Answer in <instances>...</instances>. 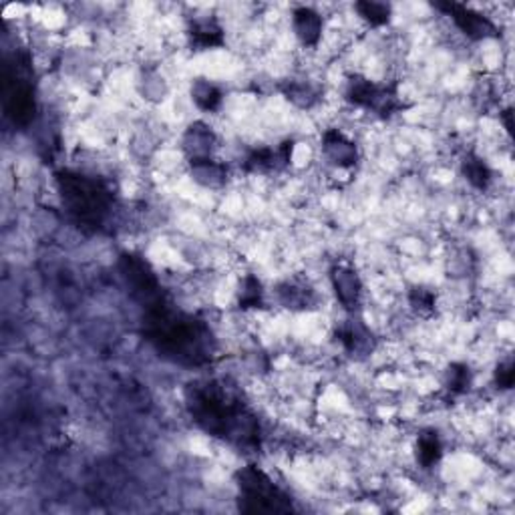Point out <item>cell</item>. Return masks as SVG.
<instances>
[{
	"mask_svg": "<svg viewBox=\"0 0 515 515\" xmlns=\"http://www.w3.org/2000/svg\"><path fill=\"white\" fill-rule=\"evenodd\" d=\"M280 300L288 308H308V306L314 302V292L304 284H296V282H286L282 284L280 290Z\"/></svg>",
	"mask_w": 515,
	"mask_h": 515,
	"instance_id": "ffe728a7",
	"label": "cell"
},
{
	"mask_svg": "<svg viewBox=\"0 0 515 515\" xmlns=\"http://www.w3.org/2000/svg\"><path fill=\"white\" fill-rule=\"evenodd\" d=\"M461 173L467 182H469L475 190L485 191L491 180H494V173H491L489 165L475 153H467L461 161Z\"/></svg>",
	"mask_w": 515,
	"mask_h": 515,
	"instance_id": "ac0fdd59",
	"label": "cell"
},
{
	"mask_svg": "<svg viewBox=\"0 0 515 515\" xmlns=\"http://www.w3.org/2000/svg\"><path fill=\"white\" fill-rule=\"evenodd\" d=\"M143 308L145 336L165 359L183 367H201L212 360L214 341L204 320L175 310L165 296Z\"/></svg>",
	"mask_w": 515,
	"mask_h": 515,
	"instance_id": "7a4b0ae2",
	"label": "cell"
},
{
	"mask_svg": "<svg viewBox=\"0 0 515 515\" xmlns=\"http://www.w3.org/2000/svg\"><path fill=\"white\" fill-rule=\"evenodd\" d=\"M344 97L354 107L368 109L384 119L407 109L405 101L401 99L397 91V85H378L362 75H352L346 80Z\"/></svg>",
	"mask_w": 515,
	"mask_h": 515,
	"instance_id": "5b68a950",
	"label": "cell"
},
{
	"mask_svg": "<svg viewBox=\"0 0 515 515\" xmlns=\"http://www.w3.org/2000/svg\"><path fill=\"white\" fill-rule=\"evenodd\" d=\"M294 141L286 139L276 148H260L254 149L244 161V169L248 173H278L292 164Z\"/></svg>",
	"mask_w": 515,
	"mask_h": 515,
	"instance_id": "9c48e42d",
	"label": "cell"
},
{
	"mask_svg": "<svg viewBox=\"0 0 515 515\" xmlns=\"http://www.w3.org/2000/svg\"><path fill=\"white\" fill-rule=\"evenodd\" d=\"M286 97L292 103H296L298 107H310V105L317 101L318 93L306 83H292L286 89Z\"/></svg>",
	"mask_w": 515,
	"mask_h": 515,
	"instance_id": "d4e9b609",
	"label": "cell"
},
{
	"mask_svg": "<svg viewBox=\"0 0 515 515\" xmlns=\"http://www.w3.org/2000/svg\"><path fill=\"white\" fill-rule=\"evenodd\" d=\"M121 272H123V278L129 290H131V294L143 306L156 302L157 298L164 296L156 272L151 270L148 260H143L141 256L135 254L121 256Z\"/></svg>",
	"mask_w": 515,
	"mask_h": 515,
	"instance_id": "52a82bcc",
	"label": "cell"
},
{
	"mask_svg": "<svg viewBox=\"0 0 515 515\" xmlns=\"http://www.w3.org/2000/svg\"><path fill=\"white\" fill-rule=\"evenodd\" d=\"M191 101L196 103L198 109L214 113L222 107L224 93L220 91V87L212 83V80L196 79L191 83Z\"/></svg>",
	"mask_w": 515,
	"mask_h": 515,
	"instance_id": "e0dca14e",
	"label": "cell"
},
{
	"mask_svg": "<svg viewBox=\"0 0 515 515\" xmlns=\"http://www.w3.org/2000/svg\"><path fill=\"white\" fill-rule=\"evenodd\" d=\"M63 206L83 228H99L113 207V193L97 177L79 172L56 173Z\"/></svg>",
	"mask_w": 515,
	"mask_h": 515,
	"instance_id": "3957f363",
	"label": "cell"
},
{
	"mask_svg": "<svg viewBox=\"0 0 515 515\" xmlns=\"http://www.w3.org/2000/svg\"><path fill=\"white\" fill-rule=\"evenodd\" d=\"M6 89H4V109L6 115L11 117L14 123L29 125L30 119L35 117L37 105H35V93H32V85L27 72L22 71V64H16L14 71H6Z\"/></svg>",
	"mask_w": 515,
	"mask_h": 515,
	"instance_id": "8992f818",
	"label": "cell"
},
{
	"mask_svg": "<svg viewBox=\"0 0 515 515\" xmlns=\"http://www.w3.org/2000/svg\"><path fill=\"white\" fill-rule=\"evenodd\" d=\"M292 29L302 46H317L325 30V21L310 6H298L292 13Z\"/></svg>",
	"mask_w": 515,
	"mask_h": 515,
	"instance_id": "4fadbf2b",
	"label": "cell"
},
{
	"mask_svg": "<svg viewBox=\"0 0 515 515\" xmlns=\"http://www.w3.org/2000/svg\"><path fill=\"white\" fill-rule=\"evenodd\" d=\"M513 378H515V373H513L511 359L499 362L497 368H495V384L499 386V389L510 391L513 386Z\"/></svg>",
	"mask_w": 515,
	"mask_h": 515,
	"instance_id": "484cf974",
	"label": "cell"
},
{
	"mask_svg": "<svg viewBox=\"0 0 515 515\" xmlns=\"http://www.w3.org/2000/svg\"><path fill=\"white\" fill-rule=\"evenodd\" d=\"M435 8L445 13L467 38L487 40V38L499 37L497 24L491 21L489 16L477 13L471 6L457 4V3H439V4H435Z\"/></svg>",
	"mask_w": 515,
	"mask_h": 515,
	"instance_id": "ba28073f",
	"label": "cell"
},
{
	"mask_svg": "<svg viewBox=\"0 0 515 515\" xmlns=\"http://www.w3.org/2000/svg\"><path fill=\"white\" fill-rule=\"evenodd\" d=\"M443 457V443L437 431H423L417 437V461L423 469H431Z\"/></svg>",
	"mask_w": 515,
	"mask_h": 515,
	"instance_id": "d6986e66",
	"label": "cell"
},
{
	"mask_svg": "<svg viewBox=\"0 0 515 515\" xmlns=\"http://www.w3.org/2000/svg\"><path fill=\"white\" fill-rule=\"evenodd\" d=\"M190 45L196 51H209V48H217L225 43L224 29L220 27L214 16H206V19H196L190 24L188 30Z\"/></svg>",
	"mask_w": 515,
	"mask_h": 515,
	"instance_id": "9a60e30c",
	"label": "cell"
},
{
	"mask_svg": "<svg viewBox=\"0 0 515 515\" xmlns=\"http://www.w3.org/2000/svg\"><path fill=\"white\" fill-rule=\"evenodd\" d=\"M240 510L246 513H288L292 502L260 467L246 465L236 473Z\"/></svg>",
	"mask_w": 515,
	"mask_h": 515,
	"instance_id": "277c9868",
	"label": "cell"
},
{
	"mask_svg": "<svg viewBox=\"0 0 515 515\" xmlns=\"http://www.w3.org/2000/svg\"><path fill=\"white\" fill-rule=\"evenodd\" d=\"M330 284H333L334 294L342 308L349 314H357L362 298V282L354 268L346 264H336L330 270Z\"/></svg>",
	"mask_w": 515,
	"mask_h": 515,
	"instance_id": "30bf717a",
	"label": "cell"
},
{
	"mask_svg": "<svg viewBox=\"0 0 515 515\" xmlns=\"http://www.w3.org/2000/svg\"><path fill=\"white\" fill-rule=\"evenodd\" d=\"M322 156L328 159V164L341 169H350L359 164V148L357 143L349 139L338 129H326L322 133Z\"/></svg>",
	"mask_w": 515,
	"mask_h": 515,
	"instance_id": "8fae6325",
	"label": "cell"
},
{
	"mask_svg": "<svg viewBox=\"0 0 515 515\" xmlns=\"http://www.w3.org/2000/svg\"><path fill=\"white\" fill-rule=\"evenodd\" d=\"M447 386L451 393H465L471 386V370L461 362H455L447 370Z\"/></svg>",
	"mask_w": 515,
	"mask_h": 515,
	"instance_id": "603a6c76",
	"label": "cell"
},
{
	"mask_svg": "<svg viewBox=\"0 0 515 515\" xmlns=\"http://www.w3.org/2000/svg\"><path fill=\"white\" fill-rule=\"evenodd\" d=\"M354 11L359 13L362 21H367L370 27H384L391 22L393 8L384 3H370V0H362V3L354 4Z\"/></svg>",
	"mask_w": 515,
	"mask_h": 515,
	"instance_id": "44dd1931",
	"label": "cell"
},
{
	"mask_svg": "<svg viewBox=\"0 0 515 515\" xmlns=\"http://www.w3.org/2000/svg\"><path fill=\"white\" fill-rule=\"evenodd\" d=\"M188 409L199 429L212 437L244 451L260 447L258 418L228 386L215 381L191 384L188 391Z\"/></svg>",
	"mask_w": 515,
	"mask_h": 515,
	"instance_id": "6da1fadb",
	"label": "cell"
},
{
	"mask_svg": "<svg viewBox=\"0 0 515 515\" xmlns=\"http://www.w3.org/2000/svg\"><path fill=\"white\" fill-rule=\"evenodd\" d=\"M190 169H191L193 180H196L199 185H204V188L207 190L224 188L230 177L228 167H225L222 161H217L215 157L190 161Z\"/></svg>",
	"mask_w": 515,
	"mask_h": 515,
	"instance_id": "2e32d148",
	"label": "cell"
},
{
	"mask_svg": "<svg viewBox=\"0 0 515 515\" xmlns=\"http://www.w3.org/2000/svg\"><path fill=\"white\" fill-rule=\"evenodd\" d=\"M238 304L241 310H249V308H260L264 304V290H262V282L258 280L254 274H248V276L241 280L240 292H238Z\"/></svg>",
	"mask_w": 515,
	"mask_h": 515,
	"instance_id": "7402d4cb",
	"label": "cell"
},
{
	"mask_svg": "<svg viewBox=\"0 0 515 515\" xmlns=\"http://www.w3.org/2000/svg\"><path fill=\"white\" fill-rule=\"evenodd\" d=\"M409 300L410 306L418 312V314H431L435 310V306H437V298L431 292L429 288H413L409 294Z\"/></svg>",
	"mask_w": 515,
	"mask_h": 515,
	"instance_id": "cb8c5ba5",
	"label": "cell"
},
{
	"mask_svg": "<svg viewBox=\"0 0 515 515\" xmlns=\"http://www.w3.org/2000/svg\"><path fill=\"white\" fill-rule=\"evenodd\" d=\"M215 141L217 139H215V133L212 131V127L201 123V121H196V123H191L188 129H185L182 148L190 161L207 159V157H214Z\"/></svg>",
	"mask_w": 515,
	"mask_h": 515,
	"instance_id": "7c38bea8",
	"label": "cell"
},
{
	"mask_svg": "<svg viewBox=\"0 0 515 515\" xmlns=\"http://www.w3.org/2000/svg\"><path fill=\"white\" fill-rule=\"evenodd\" d=\"M502 117L505 119V131H507V133H511V127H513V123H511V109L503 111V113H502Z\"/></svg>",
	"mask_w": 515,
	"mask_h": 515,
	"instance_id": "4316f807",
	"label": "cell"
},
{
	"mask_svg": "<svg viewBox=\"0 0 515 515\" xmlns=\"http://www.w3.org/2000/svg\"><path fill=\"white\" fill-rule=\"evenodd\" d=\"M338 342L344 346L346 352L350 354H367L373 349V336L370 330L362 325V320L357 314H350L349 320H344V325L338 328Z\"/></svg>",
	"mask_w": 515,
	"mask_h": 515,
	"instance_id": "5bb4252c",
	"label": "cell"
}]
</instances>
